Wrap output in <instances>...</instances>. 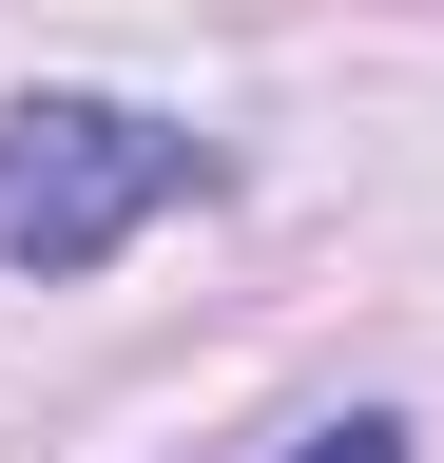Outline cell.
<instances>
[{
  "instance_id": "cell-2",
  "label": "cell",
  "mask_w": 444,
  "mask_h": 463,
  "mask_svg": "<svg viewBox=\"0 0 444 463\" xmlns=\"http://www.w3.org/2000/svg\"><path fill=\"white\" fill-rule=\"evenodd\" d=\"M290 463H406V425H386V405H348V425H309Z\"/></svg>"
},
{
  "instance_id": "cell-1",
  "label": "cell",
  "mask_w": 444,
  "mask_h": 463,
  "mask_svg": "<svg viewBox=\"0 0 444 463\" xmlns=\"http://www.w3.org/2000/svg\"><path fill=\"white\" fill-rule=\"evenodd\" d=\"M175 194H213V136H175L155 97H78V78L0 97V270H20V289L117 270Z\"/></svg>"
}]
</instances>
